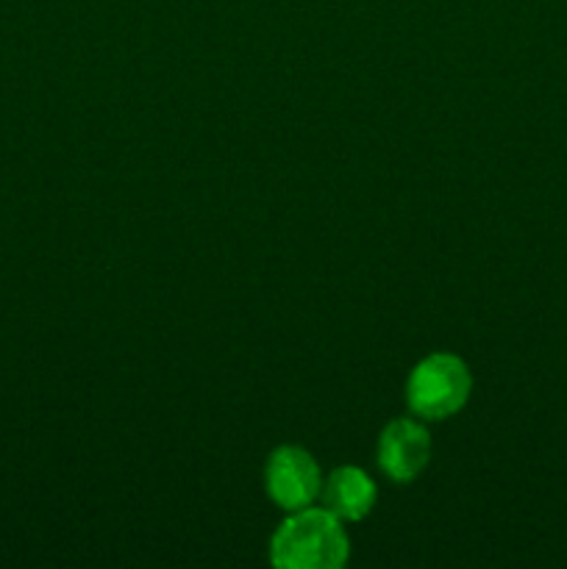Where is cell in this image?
Segmentation results:
<instances>
[{"mask_svg": "<svg viewBox=\"0 0 567 569\" xmlns=\"http://www.w3.org/2000/svg\"><path fill=\"white\" fill-rule=\"evenodd\" d=\"M472 389L470 370L454 353H431L411 370L406 400L422 420H448L467 403Z\"/></svg>", "mask_w": 567, "mask_h": 569, "instance_id": "obj_2", "label": "cell"}, {"mask_svg": "<svg viewBox=\"0 0 567 569\" xmlns=\"http://www.w3.org/2000/svg\"><path fill=\"white\" fill-rule=\"evenodd\" d=\"M376 456L384 476H389L398 483H409L428 467L431 437H428L426 426L420 420L400 417V420H392L381 431Z\"/></svg>", "mask_w": 567, "mask_h": 569, "instance_id": "obj_4", "label": "cell"}, {"mask_svg": "<svg viewBox=\"0 0 567 569\" xmlns=\"http://www.w3.org/2000/svg\"><path fill=\"white\" fill-rule=\"evenodd\" d=\"M350 539L328 509L292 511L270 542V559L284 569H337L348 561Z\"/></svg>", "mask_w": 567, "mask_h": 569, "instance_id": "obj_1", "label": "cell"}, {"mask_svg": "<svg viewBox=\"0 0 567 569\" xmlns=\"http://www.w3.org/2000/svg\"><path fill=\"white\" fill-rule=\"evenodd\" d=\"M265 487L272 503L284 511H298L315 503L322 489L320 467L315 456L304 448H278L265 467Z\"/></svg>", "mask_w": 567, "mask_h": 569, "instance_id": "obj_3", "label": "cell"}, {"mask_svg": "<svg viewBox=\"0 0 567 569\" xmlns=\"http://www.w3.org/2000/svg\"><path fill=\"white\" fill-rule=\"evenodd\" d=\"M320 495L334 517H339L342 522H356L370 515L372 503H376V483L359 467H339L322 483Z\"/></svg>", "mask_w": 567, "mask_h": 569, "instance_id": "obj_5", "label": "cell"}]
</instances>
